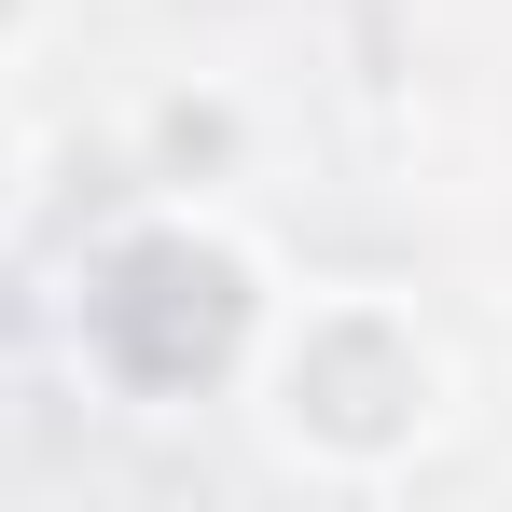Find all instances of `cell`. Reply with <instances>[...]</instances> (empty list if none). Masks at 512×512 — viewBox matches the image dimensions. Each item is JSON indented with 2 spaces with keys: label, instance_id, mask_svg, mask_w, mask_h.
<instances>
[{
  "label": "cell",
  "instance_id": "6da1fadb",
  "mask_svg": "<svg viewBox=\"0 0 512 512\" xmlns=\"http://www.w3.org/2000/svg\"><path fill=\"white\" fill-rule=\"evenodd\" d=\"M250 402L277 429V457H305L319 485H388L457 416V374H443V346L402 291H305V305L277 291Z\"/></svg>",
  "mask_w": 512,
  "mask_h": 512
},
{
  "label": "cell",
  "instance_id": "7a4b0ae2",
  "mask_svg": "<svg viewBox=\"0 0 512 512\" xmlns=\"http://www.w3.org/2000/svg\"><path fill=\"white\" fill-rule=\"evenodd\" d=\"M263 319H277L263 250L208 208V194H167L153 222H125V236L97 250L84 360L125 388V402H194V388H250Z\"/></svg>",
  "mask_w": 512,
  "mask_h": 512
},
{
  "label": "cell",
  "instance_id": "3957f363",
  "mask_svg": "<svg viewBox=\"0 0 512 512\" xmlns=\"http://www.w3.org/2000/svg\"><path fill=\"white\" fill-rule=\"evenodd\" d=\"M236 139H250L236 97H167V111H153V180H167V194H208V167H222Z\"/></svg>",
  "mask_w": 512,
  "mask_h": 512
},
{
  "label": "cell",
  "instance_id": "277c9868",
  "mask_svg": "<svg viewBox=\"0 0 512 512\" xmlns=\"http://www.w3.org/2000/svg\"><path fill=\"white\" fill-rule=\"evenodd\" d=\"M28 180H42V139H28V111L0 97V236H14V208H28Z\"/></svg>",
  "mask_w": 512,
  "mask_h": 512
},
{
  "label": "cell",
  "instance_id": "5b68a950",
  "mask_svg": "<svg viewBox=\"0 0 512 512\" xmlns=\"http://www.w3.org/2000/svg\"><path fill=\"white\" fill-rule=\"evenodd\" d=\"M28 28H42V0H0V56H14V42H28Z\"/></svg>",
  "mask_w": 512,
  "mask_h": 512
}]
</instances>
